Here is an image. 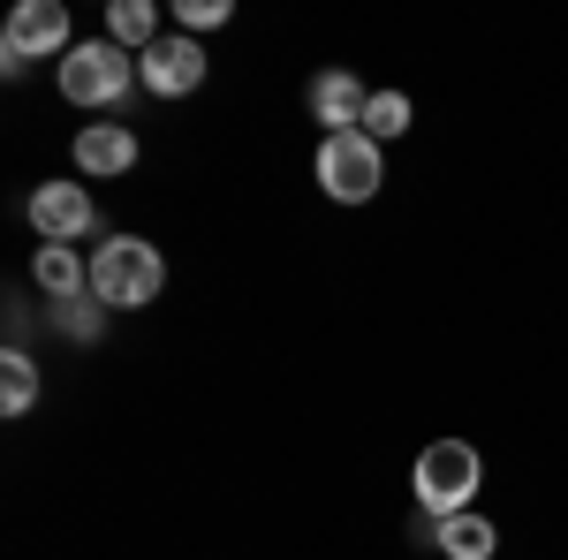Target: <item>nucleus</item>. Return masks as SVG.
Returning <instances> with one entry per match:
<instances>
[{
    "label": "nucleus",
    "mask_w": 568,
    "mask_h": 560,
    "mask_svg": "<svg viewBox=\"0 0 568 560\" xmlns=\"http://www.w3.org/2000/svg\"><path fill=\"white\" fill-rule=\"evenodd\" d=\"M175 16L190 31H213V23H227V0H175Z\"/></svg>",
    "instance_id": "16"
},
{
    "label": "nucleus",
    "mask_w": 568,
    "mask_h": 560,
    "mask_svg": "<svg viewBox=\"0 0 568 560\" xmlns=\"http://www.w3.org/2000/svg\"><path fill=\"white\" fill-rule=\"evenodd\" d=\"M106 39L122 45V53H152L160 45V8L152 0H114L106 8Z\"/></svg>",
    "instance_id": "12"
},
{
    "label": "nucleus",
    "mask_w": 568,
    "mask_h": 560,
    "mask_svg": "<svg viewBox=\"0 0 568 560\" xmlns=\"http://www.w3.org/2000/svg\"><path fill=\"white\" fill-rule=\"evenodd\" d=\"M485 485V462L470 439H433L425 455H417V508L425 516H470V492Z\"/></svg>",
    "instance_id": "2"
},
{
    "label": "nucleus",
    "mask_w": 568,
    "mask_h": 560,
    "mask_svg": "<svg viewBox=\"0 0 568 560\" xmlns=\"http://www.w3.org/2000/svg\"><path fill=\"white\" fill-rule=\"evenodd\" d=\"M379 182H387V160H379V144H372L364 130L318 144V190H326V197L364 205V197H379Z\"/></svg>",
    "instance_id": "4"
},
{
    "label": "nucleus",
    "mask_w": 568,
    "mask_h": 560,
    "mask_svg": "<svg viewBox=\"0 0 568 560\" xmlns=\"http://www.w3.org/2000/svg\"><path fill=\"white\" fill-rule=\"evenodd\" d=\"M136 84L152 99H190L205 84V45L197 39H160L152 53H136Z\"/></svg>",
    "instance_id": "6"
},
{
    "label": "nucleus",
    "mask_w": 568,
    "mask_h": 560,
    "mask_svg": "<svg viewBox=\"0 0 568 560\" xmlns=\"http://www.w3.org/2000/svg\"><path fill=\"white\" fill-rule=\"evenodd\" d=\"M0 53H8V69H31L45 53H69V8L61 0H23L8 16V31H0Z\"/></svg>",
    "instance_id": "5"
},
{
    "label": "nucleus",
    "mask_w": 568,
    "mask_h": 560,
    "mask_svg": "<svg viewBox=\"0 0 568 560\" xmlns=\"http://www.w3.org/2000/svg\"><path fill=\"white\" fill-rule=\"evenodd\" d=\"M31 401H39V364H31L23 348H8V356H0V409L23 417Z\"/></svg>",
    "instance_id": "13"
},
{
    "label": "nucleus",
    "mask_w": 568,
    "mask_h": 560,
    "mask_svg": "<svg viewBox=\"0 0 568 560\" xmlns=\"http://www.w3.org/2000/svg\"><path fill=\"white\" fill-rule=\"evenodd\" d=\"M77 167L84 174H130L136 167V136L122 130V122H91V130L77 136Z\"/></svg>",
    "instance_id": "9"
},
{
    "label": "nucleus",
    "mask_w": 568,
    "mask_h": 560,
    "mask_svg": "<svg viewBox=\"0 0 568 560\" xmlns=\"http://www.w3.org/2000/svg\"><path fill=\"white\" fill-rule=\"evenodd\" d=\"M31 227L45 243H77L99 227V205H91L84 182H45V190H31Z\"/></svg>",
    "instance_id": "7"
},
{
    "label": "nucleus",
    "mask_w": 568,
    "mask_h": 560,
    "mask_svg": "<svg viewBox=\"0 0 568 560\" xmlns=\"http://www.w3.org/2000/svg\"><path fill=\"white\" fill-rule=\"evenodd\" d=\"M31 281H39L53 303H69V296H91V265L69 251V243H39V258H31Z\"/></svg>",
    "instance_id": "10"
},
{
    "label": "nucleus",
    "mask_w": 568,
    "mask_h": 560,
    "mask_svg": "<svg viewBox=\"0 0 568 560\" xmlns=\"http://www.w3.org/2000/svg\"><path fill=\"white\" fill-rule=\"evenodd\" d=\"M45 310H53V326L69 342H99V326H106V303L99 296H69V303H45Z\"/></svg>",
    "instance_id": "15"
},
{
    "label": "nucleus",
    "mask_w": 568,
    "mask_h": 560,
    "mask_svg": "<svg viewBox=\"0 0 568 560\" xmlns=\"http://www.w3.org/2000/svg\"><path fill=\"white\" fill-rule=\"evenodd\" d=\"M417 122V106H409V91H372V106H364V136L379 144V136H409Z\"/></svg>",
    "instance_id": "14"
},
{
    "label": "nucleus",
    "mask_w": 568,
    "mask_h": 560,
    "mask_svg": "<svg viewBox=\"0 0 568 560\" xmlns=\"http://www.w3.org/2000/svg\"><path fill=\"white\" fill-rule=\"evenodd\" d=\"M160 288H168V258L152 243L106 235L91 251V296L106 303V310H144V303H160Z\"/></svg>",
    "instance_id": "1"
},
{
    "label": "nucleus",
    "mask_w": 568,
    "mask_h": 560,
    "mask_svg": "<svg viewBox=\"0 0 568 560\" xmlns=\"http://www.w3.org/2000/svg\"><path fill=\"white\" fill-rule=\"evenodd\" d=\"M433 546L447 560H493V546H500V530L485 516H439L433 522Z\"/></svg>",
    "instance_id": "11"
},
{
    "label": "nucleus",
    "mask_w": 568,
    "mask_h": 560,
    "mask_svg": "<svg viewBox=\"0 0 568 560\" xmlns=\"http://www.w3.org/2000/svg\"><path fill=\"white\" fill-rule=\"evenodd\" d=\"M136 84V53H122L114 39H91L61 53V99L69 106H114Z\"/></svg>",
    "instance_id": "3"
},
{
    "label": "nucleus",
    "mask_w": 568,
    "mask_h": 560,
    "mask_svg": "<svg viewBox=\"0 0 568 560\" xmlns=\"http://www.w3.org/2000/svg\"><path fill=\"white\" fill-rule=\"evenodd\" d=\"M364 106H372V91L356 84L349 69H326V77H311V114L326 122V136L364 130Z\"/></svg>",
    "instance_id": "8"
}]
</instances>
